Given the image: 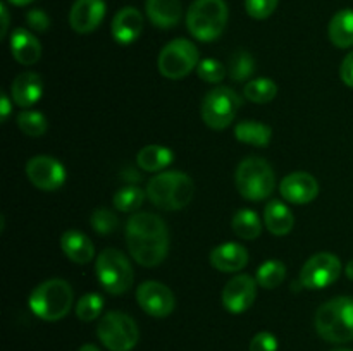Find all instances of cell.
I'll list each match as a JSON object with an SVG mask.
<instances>
[{"instance_id": "obj_22", "label": "cell", "mask_w": 353, "mask_h": 351, "mask_svg": "<svg viewBox=\"0 0 353 351\" xmlns=\"http://www.w3.org/2000/svg\"><path fill=\"white\" fill-rule=\"evenodd\" d=\"M147 17L154 26L161 30L174 28L181 21V2L179 0H147Z\"/></svg>"}, {"instance_id": "obj_35", "label": "cell", "mask_w": 353, "mask_h": 351, "mask_svg": "<svg viewBox=\"0 0 353 351\" xmlns=\"http://www.w3.org/2000/svg\"><path fill=\"white\" fill-rule=\"evenodd\" d=\"M196 74L207 83H221L226 76V69L216 58H203L196 65Z\"/></svg>"}, {"instance_id": "obj_17", "label": "cell", "mask_w": 353, "mask_h": 351, "mask_svg": "<svg viewBox=\"0 0 353 351\" xmlns=\"http://www.w3.org/2000/svg\"><path fill=\"white\" fill-rule=\"evenodd\" d=\"M248 258L250 257H248L247 248L233 241L219 244L210 251V265L216 270L226 272V274L243 270L248 264Z\"/></svg>"}, {"instance_id": "obj_33", "label": "cell", "mask_w": 353, "mask_h": 351, "mask_svg": "<svg viewBox=\"0 0 353 351\" xmlns=\"http://www.w3.org/2000/svg\"><path fill=\"white\" fill-rule=\"evenodd\" d=\"M103 310V298L97 292H88V295L81 296L76 305V315L83 322H92L97 317H100Z\"/></svg>"}, {"instance_id": "obj_18", "label": "cell", "mask_w": 353, "mask_h": 351, "mask_svg": "<svg viewBox=\"0 0 353 351\" xmlns=\"http://www.w3.org/2000/svg\"><path fill=\"white\" fill-rule=\"evenodd\" d=\"M141 30H143V16L134 7H124L119 12L114 16L112 26V36L117 43L130 45L140 38Z\"/></svg>"}, {"instance_id": "obj_34", "label": "cell", "mask_w": 353, "mask_h": 351, "mask_svg": "<svg viewBox=\"0 0 353 351\" xmlns=\"http://www.w3.org/2000/svg\"><path fill=\"white\" fill-rule=\"evenodd\" d=\"M90 224H92V229L95 231L97 234H102V236H107V234H112L114 231L119 226V220H117L116 213L110 212L107 209H97L95 212L90 217Z\"/></svg>"}, {"instance_id": "obj_8", "label": "cell", "mask_w": 353, "mask_h": 351, "mask_svg": "<svg viewBox=\"0 0 353 351\" xmlns=\"http://www.w3.org/2000/svg\"><path fill=\"white\" fill-rule=\"evenodd\" d=\"M100 343L110 351H131L138 344L140 330L128 313L109 312L97 326Z\"/></svg>"}, {"instance_id": "obj_14", "label": "cell", "mask_w": 353, "mask_h": 351, "mask_svg": "<svg viewBox=\"0 0 353 351\" xmlns=\"http://www.w3.org/2000/svg\"><path fill=\"white\" fill-rule=\"evenodd\" d=\"M257 279H254L252 275H234L223 289V295H221L223 306L234 315L247 312L257 298Z\"/></svg>"}, {"instance_id": "obj_10", "label": "cell", "mask_w": 353, "mask_h": 351, "mask_svg": "<svg viewBox=\"0 0 353 351\" xmlns=\"http://www.w3.org/2000/svg\"><path fill=\"white\" fill-rule=\"evenodd\" d=\"M199 50L193 41L176 38L169 41L159 55V71L168 79H183L199 65Z\"/></svg>"}, {"instance_id": "obj_12", "label": "cell", "mask_w": 353, "mask_h": 351, "mask_svg": "<svg viewBox=\"0 0 353 351\" xmlns=\"http://www.w3.org/2000/svg\"><path fill=\"white\" fill-rule=\"evenodd\" d=\"M26 176L34 188L41 191H57L65 182V169L57 158L37 155L26 164Z\"/></svg>"}, {"instance_id": "obj_21", "label": "cell", "mask_w": 353, "mask_h": 351, "mask_svg": "<svg viewBox=\"0 0 353 351\" xmlns=\"http://www.w3.org/2000/svg\"><path fill=\"white\" fill-rule=\"evenodd\" d=\"M61 248L65 257L74 264H90L95 257V246L85 233L78 229H69L62 234Z\"/></svg>"}, {"instance_id": "obj_3", "label": "cell", "mask_w": 353, "mask_h": 351, "mask_svg": "<svg viewBox=\"0 0 353 351\" xmlns=\"http://www.w3.org/2000/svg\"><path fill=\"white\" fill-rule=\"evenodd\" d=\"M317 334L327 343L353 341V298L338 296L321 305L314 319Z\"/></svg>"}, {"instance_id": "obj_13", "label": "cell", "mask_w": 353, "mask_h": 351, "mask_svg": "<svg viewBox=\"0 0 353 351\" xmlns=\"http://www.w3.org/2000/svg\"><path fill=\"white\" fill-rule=\"evenodd\" d=\"M137 301L150 317L164 319L174 312L176 298L171 289L157 281H145L138 286Z\"/></svg>"}, {"instance_id": "obj_4", "label": "cell", "mask_w": 353, "mask_h": 351, "mask_svg": "<svg viewBox=\"0 0 353 351\" xmlns=\"http://www.w3.org/2000/svg\"><path fill=\"white\" fill-rule=\"evenodd\" d=\"M72 288L64 279H48L31 291L28 305L41 320L55 322L64 319L72 306Z\"/></svg>"}, {"instance_id": "obj_16", "label": "cell", "mask_w": 353, "mask_h": 351, "mask_svg": "<svg viewBox=\"0 0 353 351\" xmlns=\"http://www.w3.org/2000/svg\"><path fill=\"white\" fill-rule=\"evenodd\" d=\"M105 17L103 0H76L69 12V24L79 34L95 31Z\"/></svg>"}, {"instance_id": "obj_1", "label": "cell", "mask_w": 353, "mask_h": 351, "mask_svg": "<svg viewBox=\"0 0 353 351\" xmlns=\"http://www.w3.org/2000/svg\"><path fill=\"white\" fill-rule=\"evenodd\" d=\"M126 243L134 262L143 267H155L168 257V226L155 213H133L126 222Z\"/></svg>"}, {"instance_id": "obj_9", "label": "cell", "mask_w": 353, "mask_h": 351, "mask_svg": "<svg viewBox=\"0 0 353 351\" xmlns=\"http://www.w3.org/2000/svg\"><path fill=\"white\" fill-rule=\"evenodd\" d=\"M241 107L238 93L228 86H217L210 89L202 100V119L210 129H226L236 117Z\"/></svg>"}, {"instance_id": "obj_38", "label": "cell", "mask_w": 353, "mask_h": 351, "mask_svg": "<svg viewBox=\"0 0 353 351\" xmlns=\"http://www.w3.org/2000/svg\"><path fill=\"white\" fill-rule=\"evenodd\" d=\"M26 23L33 31L43 33V31H47L48 26H50V17L47 16V12H45V10L31 9V10H28V14H26Z\"/></svg>"}, {"instance_id": "obj_5", "label": "cell", "mask_w": 353, "mask_h": 351, "mask_svg": "<svg viewBox=\"0 0 353 351\" xmlns=\"http://www.w3.org/2000/svg\"><path fill=\"white\" fill-rule=\"evenodd\" d=\"M234 184L245 200L261 202L274 191L276 176L268 160L261 157H247L236 167Z\"/></svg>"}, {"instance_id": "obj_6", "label": "cell", "mask_w": 353, "mask_h": 351, "mask_svg": "<svg viewBox=\"0 0 353 351\" xmlns=\"http://www.w3.org/2000/svg\"><path fill=\"white\" fill-rule=\"evenodd\" d=\"M228 16L224 0H195L186 14V26L196 40L214 41L223 34Z\"/></svg>"}, {"instance_id": "obj_44", "label": "cell", "mask_w": 353, "mask_h": 351, "mask_svg": "<svg viewBox=\"0 0 353 351\" xmlns=\"http://www.w3.org/2000/svg\"><path fill=\"white\" fill-rule=\"evenodd\" d=\"M79 351H100V350L97 346H93V344H83V346L79 348Z\"/></svg>"}, {"instance_id": "obj_24", "label": "cell", "mask_w": 353, "mask_h": 351, "mask_svg": "<svg viewBox=\"0 0 353 351\" xmlns=\"http://www.w3.org/2000/svg\"><path fill=\"white\" fill-rule=\"evenodd\" d=\"M327 36L334 47H353V9H343L334 14L327 26Z\"/></svg>"}, {"instance_id": "obj_25", "label": "cell", "mask_w": 353, "mask_h": 351, "mask_svg": "<svg viewBox=\"0 0 353 351\" xmlns=\"http://www.w3.org/2000/svg\"><path fill=\"white\" fill-rule=\"evenodd\" d=\"M172 160H174L172 150L162 145H147L137 155L138 165L147 172H162L172 164Z\"/></svg>"}, {"instance_id": "obj_20", "label": "cell", "mask_w": 353, "mask_h": 351, "mask_svg": "<svg viewBox=\"0 0 353 351\" xmlns=\"http://www.w3.org/2000/svg\"><path fill=\"white\" fill-rule=\"evenodd\" d=\"M10 52L21 65H33L41 57V43L31 31L17 28L10 34Z\"/></svg>"}, {"instance_id": "obj_26", "label": "cell", "mask_w": 353, "mask_h": 351, "mask_svg": "<svg viewBox=\"0 0 353 351\" xmlns=\"http://www.w3.org/2000/svg\"><path fill=\"white\" fill-rule=\"evenodd\" d=\"M234 138L245 145L252 147H268L271 143L272 129L264 123L257 120H243L234 127Z\"/></svg>"}, {"instance_id": "obj_23", "label": "cell", "mask_w": 353, "mask_h": 351, "mask_svg": "<svg viewBox=\"0 0 353 351\" xmlns=\"http://www.w3.org/2000/svg\"><path fill=\"white\" fill-rule=\"evenodd\" d=\"M264 224L269 233L274 236H286L292 233L295 219L290 206H286L279 200H272L264 209Z\"/></svg>"}, {"instance_id": "obj_2", "label": "cell", "mask_w": 353, "mask_h": 351, "mask_svg": "<svg viewBox=\"0 0 353 351\" xmlns=\"http://www.w3.org/2000/svg\"><path fill=\"white\" fill-rule=\"evenodd\" d=\"M195 195L192 178L181 171L159 172L147 182V196L155 206L162 210H181Z\"/></svg>"}, {"instance_id": "obj_11", "label": "cell", "mask_w": 353, "mask_h": 351, "mask_svg": "<svg viewBox=\"0 0 353 351\" xmlns=\"http://www.w3.org/2000/svg\"><path fill=\"white\" fill-rule=\"evenodd\" d=\"M341 274V262L333 253H316L303 264L300 284L307 289H324L333 284Z\"/></svg>"}, {"instance_id": "obj_36", "label": "cell", "mask_w": 353, "mask_h": 351, "mask_svg": "<svg viewBox=\"0 0 353 351\" xmlns=\"http://www.w3.org/2000/svg\"><path fill=\"white\" fill-rule=\"evenodd\" d=\"M279 0H245V9L254 19H268L278 7Z\"/></svg>"}, {"instance_id": "obj_45", "label": "cell", "mask_w": 353, "mask_h": 351, "mask_svg": "<svg viewBox=\"0 0 353 351\" xmlns=\"http://www.w3.org/2000/svg\"><path fill=\"white\" fill-rule=\"evenodd\" d=\"M333 351H352V350H343V348H340V350H333Z\"/></svg>"}, {"instance_id": "obj_27", "label": "cell", "mask_w": 353, "mask_h": 351, "mask_svg": "<svg viewBox=\"0 0 353 351\" xmlns=\"http://www.w3.org/2000/svg\"><path fill=\"white\" fill-rule=\"evenodd\" d=\"M231 227H233V233L238 237L248 241L257 240L262 233L261 217L257 215V212L250 209L238 210L233 215V220H231Z\"/></svg>"}, {"instance_id": "obj_41", "label": "cell", "mask_w": 353, "mask_h": 351, "mask_svg": "<svg viewBox=\"0 0 353 351\" xmlns=\"http://www.w3.org/2000/svg\"><path fill=\"white\" fill-rule=\"evenodd\" d=\"M0 12H2V31H0V36H6L7 30H9V10H7L6 3L0 6Z\"/></svg>"}, {"instance_id": "obj_15", "label": "cell", "mask_w": 353, "mask_h": 351, "mask_svg": "<svg viewBox=\"0 0 353 351\" xmlns=\"http://www.w3.org/2000/svg\"><path fill=\"white\" fill-rule=\"evenodd\" d=\"M283 198L288 203L305 205L319 195V182L309 172H292L279 184Z\"/></svg>"}, {"instance_id": "obj_31", "label": "cell", "mask_w": 353, "mask_h": 351, "mask_svg": "<svg viewBox=\"0 0 353 351\" xmlns=\"http://www.w3.org/2000/svg\"><path fill=\"white\" fill-rule=\"evenodd\" d=\"M145 202V193L138 186H126L114 195V206L119 212H137Z\"/></svg>"}, {"instance_id": "obj_40", "label": "cell", "mask_w": 353, "mask_h": 351, "mask_svg": "<svg viewBox=\"0 0 353 351\" xmlns=\"http://www.w3.org/2000/svg\"><path fill=\"white\" fill-rule=\"evenodd\" d=\"M9 114H10V98L7 96V93H2V105H0V117H2V123H6Z\"/></svg>"}, {"instance_id": "obj_29", "label": "cell", "mask_w": 353, "mask_h": 351, "mask_svg": "<svg viewBox=\"0 0 353 351\" xmlns=\"http://www.w3.org/2000/svg\"><path fill=\"white\" fill-rule=\"evenodd\" d=\"M286 277V267L279 260H268L257 268V284L264 289H274L283 284Z\"/></svg>"}, {"instance_id": "obj_30", "label": "cell", "mask_w": 353, "mask_h": 351, "mask_svg": "<svg viewBox=\"0 0 353 351\" xmlns=\"http://www.w3.org/2000/svg\"><path fill=\"white\" fill-rule=\"evenodd\" d=\"M255 71V61L250 52L238 50L231 55L230 64H228V74L233 81H245L250 78Z\"/></svg>"}, {"instance_id": "obj_32", "label": "cell", "mask_w": 353, "mask_h": 351, "mask_svg": "<svg viewBox=\"0 0 353 351\" xmlns=\"http://www.w3.org/2000/svg\"><path fill=\"white\" fill-rule=\"evenodd\" d=\"M17 126L28 136H43L47 133V119L41 112L37 110H23V112L17 116Z\"/></svg>"}, {"instance_id": "obj_43", "label": "cell", "mask_w": 353, "mask_h": 351, "mask_svg": "<svg viewBox=\"0 0 353 351\" xmlns=\"http://www.w3.org/2000/svg\"><path fill=\"white\" fill-rule=\"evenodd\" d=\"M9 2H10V3H14V6L23 7V6H28V3L34 2V0H9Z\"/></svg>"}, {"instance_id": "obj_19", "label": "cell", "mask_w": 353, "mask_h": 351, "mask_svg": "<svg viewBox=\"0 0 353 351\" xmlns=\"http://www.w3.org/2000/svg\"><path fill=\"white\" fill-rule=\"evenodd\" d=\"M41 95H43V81L37 72H21L14 78L12 85H10L12 102L23 109L33 107L41 98Z\"/></svg>"}, {"instance_id": "obj_37", "label": "cell", "mask_w": 353, "mask_h": 351, "mask_svg": "<svg viewBox=\"0 0 353 351\" xmlns=\"http://www.w3.org/2000/svg\"><path fill=\"white\" fill-rule=\"evenodd\" d=\"M250 351H278V339H276L274 334L268 332H259L252 337L250 341Z\"/></svg>"}, {"instance_id": "obj_42", "label": "cell", "mask_w": 353, "mask_h": 351, "mask_svg": "<svg viewBox=\"0 0 353 351\" xmlns=\"http://www.w3.org/2000/svg\"><path fill=\"white\" fill-rule=\"evenodd\" d=\"M345 274H347L348 279H352L353 281V260H350L347 264V267H345Z\"/></svg>"}, {"instance_id": "obj_7", "label": "cell", "mask_w": 353, "mask_h": 351, "mask_svg": "<svg viewBox=\"0 0 353 351\" xmlns=\"http://www.w3.org/2000/svg\"><path fill=\"white\" fill-rule=\"evenodd\" d=\"M95 274L100 286L114 296L126 292L134 281V272L130 260L123 251L116 248H107L97 257Z\"/></svg>"}, {"instance_id": "obj_28", "label": "cell", "mask_w": 353, "mask_h": 351, "mask_svg": "<svg viewBox=\"0 0 353 351\" xmlns=\"http://www.w3.org/2000/svg\"><path fill=\"white\" fill-rule=\"evenodd\" d=\"M243 93L250 102L269 103L278 95V85L269 78H257L245 85Z\"/></svg>"}, {"instance_id": "obj_39", "label": "cell", "mask_w": 353, "mask_h": 351, "mask_svg": "<svg viewBox=\"0 0 353 351\" xmlns=\"http://www.w3.org/2000/svg\"><path fill=\"white\" fill-rule=\"evenodd\" d=\"M340 76L341 81H343L345 85L353 88V52H350V54L343 58V62H341Z\"/></svg>"}]
</instances>
